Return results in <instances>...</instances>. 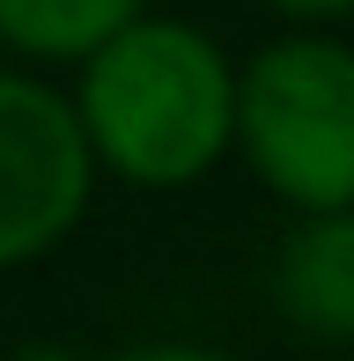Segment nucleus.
<instances>
[{
    "mask_svg": "<svg viewBox=\"0 0 354 361\" xmlns=\"http://www.w3.org/2000/svg\"><path fill=\"white\" fill-rule=\"evenodd\" d=\"M96 192L104 177L82 147L67 81L0 67V273L67 251Z\"/></svg>",
    "mask_w": 354,
    "mask_h": 361,
    "instance_id": "3",
    "label": "nucleus"
},
{
    "mask_svg": "<svg viewBox=\"0 0 354 361\" xmlns=\"http://www.w3.org/2000/svg\"><path fill=\"white\" fill-rule=\"evenodd\" d=\"M229 155L295 214L354 207V44L340 30H281L236 59Z\"/></svg>",
    "mask_w": 354,
    "mask_h": 361,
    "instance_id": "2",
    "label": "nucleus"
},
{
    "mask_svg": "<svg viewBox=\"0 0 354 361\" xmlns=\"http://www.w3.org/2000/svg\"><path fill=\"white\" fill-rule=\"evenodd\" d=\"M155 0H0V52L30 74H74Z\"/></svg>",
    "mask_w": 354,
    "mask_h": 361,
    "instance_id": "5",
    "label": "nucleus"
},
{
    "mask_svg": "<svg viewBox=\"0 0 354 361\" xmlns=\"http://www.w3.org/2000/svg\"><path fill=\"white\" fill-rule=\"evenodd\" d=\"M273 15H281L288 30H340L354 23V0H266Z\"/></svg>",
    "mask_w": 354,
    "mask_h": 361,
    "instance_id": "6",
    "label": "nucleus"
},
{
    "mask_svg": "<svg viewBox=\"0 0 354 361\" xmlns=\"http://www.w3.org/2000/svg\"><path fill=\"white\" fill-rule=\"evenodd\" d=\"M273 310L295 339L354 347V207L288 221L273 251Z\"/></svg>",
    "mask_w": 354,
    "mask_h": 361,
    "instance_id": "4",
    "label": "nucleus"
},
{
    "mask_svg": "<svg viewBox=\"0 0 354 361\" xmlns=\"http://www.w3.org/2000/svg\"><path fill=\"white\" fill-rule=\"evenodd\" d=\"M8 361H82L74 347H52V339H37V347H15Z\"/></svg>",
    "mask_w": 354,
    "mask_h": 361,
    "instance_id": "8",
    "label": "nucleus"
},
{
    "mask_svg": "<svg viewBox=\"0 0 354 361\" xmlns=\"http://www.w3.org/2000/svg\"><path fill=\"white\" fill-rule=\"evenodd\" d=\"M82 147L104 185L192 192L236 140V52L192 15H140L67 81Z\"/></svg>",
    "mask_w": 354,
    "mask_h": 361,
    "instance_id": "1",
    "label": "nucleus"
},
{
    "mask_svg": "<svg viewBox=\"0 0 354 361\" xmlns=\"http://www.w3.org/2000/svg\"><path fill=\"white\" fill-rule=\"evenodd\" d=\"M111 361H236V354L192 347V339H148V347H126V354H111Z\"/></svg>",
    "mask_w": 354,
    "mask_h": 361,
    "instance_id": "7",
    "label": "nucleus"
}]
</instances>
